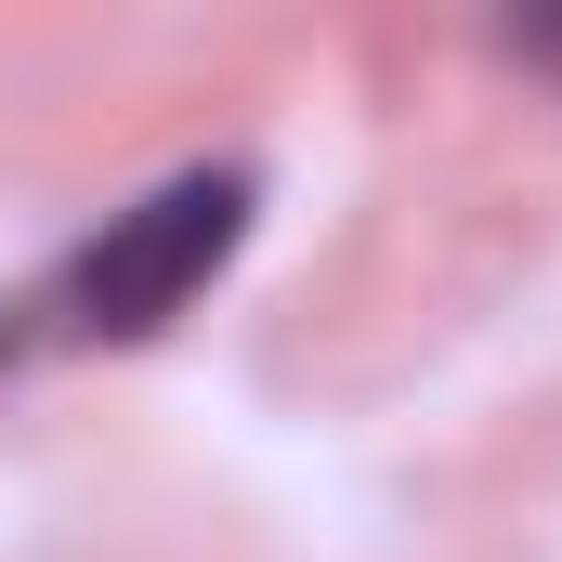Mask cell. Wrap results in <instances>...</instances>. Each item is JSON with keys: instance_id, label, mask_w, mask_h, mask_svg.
Returning a JSON list of instances; mask_svg holds the SVG:
<instances>
[{"instance_id": "cell-1", "label": "cell", "mask_w": 562, "mask_h": 562, "mask_svg": "<svg viewBox=\"0 0 562 562\" xmlns=\"http://www.w3.org/2000/svg\"><path fill=\"white\" fill-rule=\"evenodd\" d=\"M236 236H249V170H170L144 210H119V223L79 249V276H66V327H92V340H144L157 314H183L196 288L236 262Z\"/></svg>"}]
</instances>
